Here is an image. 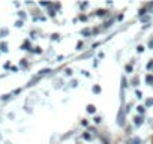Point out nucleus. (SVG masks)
<instances>
[{
    "mask_svg": "<svg viewBox=\"0 0 153 144\" xmlns=\"http://www.w3.org/2000/svg\"><path fill=\"white\" fill-rule=\"evenodd\" d=\"M117 125L120 128H125L126 126V111H125V107H120L119 108V113H117Z\"/></svg>",
    "mask_w": 153,
    "mask_h": 144,
    "instance_id": "f257e3e1",
    "label": "nucleus"
},
{
    "mask_svg": "<svg viewBox=\"0 0 153 144\" xmlns=\"http://www.w3.org/2000/svg\"><path fill=\"white\" fill-rule=\"evenodd\" d=\"M143 123H144V116H135V117H134V125H135L137 128L143 126Z\"/></svg>",
    "mask_w": 153,
    "mask_h": 144,
    "instance_id": "f03ea898",
    "label": "nucleus"
},
{
    "mask_svg": "<svg viewBox=\"0 0 153 144\" xmlns=\"http://www.w3.org/2000/svg\"><path fill=\"white\" fill-rule=\"evenodd\" d=\"M81 35H83L84 38H90V36L93 35V32H92L90 29H83V30H81Z\"/></svg>",
    "mask_w": 153,
    "mask_h": 144,
    "instance_id": "7ed1b4c3",
    "label": "nucleus"
},
{
    "mask_svg": "<svg viewBox=\"0 0 153 144\" xmlns=\"http://www.w3.org/2000/svg\"><path fill=\"white\" fill-rule=\"evenodd\" d=\"M86 110H87L89 114H95V113H96V107H95L93 104H89V105L86 107Z\"/></svg>",
    "mask_w": 153,
    "mask_h": 144,
    "instance_id": "20e7f679",
    "label": "nucleus"
},
{
    "mask_svg": "<svg viewBox=\"0 0 153 144\" xmlns=\"http://www.w3.org/2000/svg\"><path fill=\"white\" fill-rule=\"evenodd\" d=\"M105 15L108 17V11L107 9H98L96 11V17H105Z\"/></svg>",
    "mask_w": 153,
    "mask_h": 144,
    "instance_id": "39448f33",
    "label": "nucleus"
},
{
    "mask_svg": "<svg viewBox=\"0 0 153 144\" xmlns=\"http://www.w3.org/2000/svg\"><path fill=\"white\" fill-rule=\"evenodd\" d=\"M128 144H141V138H138V137H132V138L129 140Z\"/></svg>",
    "mask_w": 153,
    "mask_h": 144,
    "instance_id": "423d86ee",
    "label": "nucleus"
},
{
    "mask_svg": "<svg viewBox=\"0 0 153 144\" xmlns=\"http://www.w3.org/2000/svg\"><path fill=\"white\" fill-rule=\"evenodd\" d=\"M137 111H138V116H144L146 107H144V105H138V107H137Z\"/></svg>",
    "mask_w": 153,
    "mask_h": 144,
    "instance_id": "0eeeda50",
    "label": "nucleus"
},
{
    "mask_svg": "<svg viewBox=\"0 0 153 144\" xmlns=\"http://www.w3.org/2000/svg\"><path fill=\"white\" fill-rule=\"evenodd\" d=\"M125 72H126V74H131V72H134V66H132V63H128V65L125 66Z\"/></svg>",
    "mask_w": 153,
    "mask_h": 144,
    "instance_id": "6e6552de",
    "label": "nucleus"
},
{
    "mask_svg": "<svg viewBox=\"0 0 153 144\" xmlns=\"http://www.w3.org/2000/svg\"><path fill=\"white\" fill-rule=\"evenodd\" d=\"M114 21H116V18H110V20L104 24V29H110V27L113 26V23H114Z\"/></svg>",
    "mask_w": 153,
    "mask_h": 144,
    "instance_id": "1a4fd4ad",
    "label": "nucleus"
},
{
    "mask_svg": "<svg viewBox=\"0 0 153 144\" xmlns=\"http://www.w3.org/2000/svg\"><path fill=\"white\" fill-rule=\"evenodd\" d=\"M138 83H140V78L138 77H134V78H131V81H129V84H132V86H138Z\"/></svg>",
    "mask_w": 153,
    "mask_h": 144,
    "instance_id": "9d476101",
    "label": "nucleus"
},
{
    "mask_svg": "<svg viewBox=\"0 0 153 144\" xmlns=\"http://www.w3.org/2000/svg\"><path fill=\"white\" fill-rule=\"evenodd\" d=\"M83 48H84V42H83V41H78V42H76V48H75V50H76V51H81Z\"/></svg>",
    "mask_w": 153,
    "mask_h": 144,
    "instance_id": "9b49d317",
    "label": "nucleus"
},
{
    "mask_svg": "<svg viewBox=\"0 0 153 144\" xmlns=\"http://www.w3.org/2000/svg\"><path fill=\"white\" fill-rule=\"evenodd\" d=\"M48 72H51V69H48V68H47V69H42V71H39V74H38V77L41 78L42 75H47Z\"/></svg>",
    "mask_w": 153,
    "mask_h": 144,
    "instance_id": "f8f14e48",
    "label": "nucleus"
},
{
    "mask_svg": "<svg viewBox=\"0 0 153 144\" xmlns=\"http://www.w3.org/2000/svg\"><path fill=\"white\" fill-rule=\"evenodd\" d=\"M153 105V98H149V99H146V102H144V107L146 108H149V107H152Z\"/></svg>",
    "mask_w": 153,
    "mask_h": 144,
    "instance_id": "ddd939ff",
    "label": "nucleus"
},
{
    "mask_svg": "<svg viewBox=\"0 0 153 144\" xmlns=\"http://www.w3.org/2000/svg\"><path fill=\"white\" fill-rule=\"evenodd\" d=\"M83 140H86V141H90V140H92V135H90V132H83Z\"/></svg>",
    "mask_w": 153,
    "mask_h": 144,
    "instance_id": "4468645a",
    "label": "nucleus"
},
{
    "mask_svg": "<svg viewBox=\"0 0 153 144\" xmlns=\"http://www.w3.org/2000/svg\"><path fill=\"white\" fill-rule=\"evenodd\" d=\"M141 23H147V24H150V15H144V17H141Z\"/></svg>",
    "mask_w": 153,
    "mask_h": 144,
    "instance_id": "2eb2a0df",
    "label": "nucleus"
},
{
    "mask_svg": "<svg viewBox=\"0 0 153 144\" xmlns=\"http://www.w3.org/2000/svg\"><path fill=\"white\" fill-rule=\"evenodd\" d=\"M92 90H93V93H101V90H102V89H101V86H98V84H95Z\"/></svg>",
    "mask_w": 153,
    "mask_h": 144,
    "instance_id": "dca6fc26",
    "label": "nucleus"
},
{
    "mask_svg": "<svg viewBox=\"0 0 153 144\" xmlns=\"http://www.w3.org/2000/svg\"><path fill=\"white\" fill-rule=\"evenodd\" d=\"M0 50H2V51H8V44L6 42H2V44H0Z\"/></svg>",
    "mask_w": 153,
    "mask_h": 144,
    "instance_id": "f3484780",
    "label": "nucleus"
},
{
    "mask_svg": "<svg viewBox=\"0 0 153 144\" xmlns=\"http://www.w3.org/2000/svg\"><path fill=\"white\" fill-rule=\"evenodd\" d=\"M146 83L147 84H153V75H147L146 77Z\"/></svg>",
    "mask_w": 153,
    "mask_h": 144,
    "instance_id": "a211bd4d",
    "label": "nucleus"
},
{
    "mask_svg": "<svg viewBox=\"0 0 153 144\" xmlns=\"http://www.w3.org/2000/svg\"><path fill=\"white\" fill-rule=\"evenodd\" d=\"M146 51V47L144 45H138L137 47V53H144Z\"/></svg>",
    "mask_w": 153,
    "mask_h": 144,
    "instance_id": "6ab92c4d",
    "label": "nucleus"
},
{
    "mask_svg": "<svg viewBox=\"0 0 153 144\" xmlns=\"http://www.w3.org/2000/svg\"><path fill=\"white\" fill-rule=\"evenodd\" d=\"M93 122H95V123H96V125H99V123H101V122H102V119H101V117H99V116H96V117H95V119H93Z\"/></svg>",
    "mask_w": 153,
    "mask_h": 144,
    "instance_id": "aec40b11",
    "label": "nucleus"
},
{
    "mask_svg": "<svg viewBox=\"0 0 153 144\" xmlns=\"http://www.w3.org/2000/svg\"><path fill=\"white\" fill-rule=\"evenodd\" d=\"M81 126H84V128H87V126H89V120H86V119H83V120H81Z\"/></svg>",
    "mask_w": 153,
    "mask_h": 144,
    "instance_id": "412c9836",
    "label": "nucleus"
},
{
    "mask_svg": "<svg viewBox=\"0 0 153 144\" xmlns=\"http://www.w3.org/2000/svg\"><path fill=\"white\" fill-rule=\"evenodd\" d=\"M29 47H30V44H29V41H26V42H24V45H23L21 48H23V50H29Z\"/></svg>",
    "mask_w": 153,
    "mask_h": 144,
    "instance_id": "4be33fe9",
    "label": "nucleus"
},
{
    "mask_svg": "<svg viewBox=\"0 0 153 144\" xmlns=\"http://www.w3.org/2000/svg\"><path fill=\"white\" fill-rule=\"evenodd\" d=\"M89 132H90V134H95V135H98V131H96V128H89Z\"/></svg>",
    "mask_w": 153,
    "mask_h": 144,
    "instance_id": "5701e85b",
    "label": "nucleus"
},
{
    "mask_svg": "<svg viewBox=\"0 0 153 144\" xmlns=\"http://www.w3.org/2000/svg\"><path fill=\"white\" fill-rule=\"evenodd\" d=\"M146 68H147L149 71H150V69H153V60H150V62L147 63V66H146Z\"/></svg>",
    "mask_w": 153,
    "mask_h": 144,
    "instance_id": "b1692460",
    "label": "nucleus"
},
{
    "mask_svg": "<svg viewBox=\"0 0 153 144\" xmlns=\"http://www.w3.org/2000/svg\"><path fill=\"white\" fill-rule=\"evenodd\" d=\"M65 74H66V75H71V77H72V69H71V68H68V69L65 71Z\"/></svg>",
    "mask_w": 153,
    "mask_h": 144,
    "instance_id": "393cba45",
    "label": "nucleus"
},
{
    "mask_svg": "<svg viewBox=\"0 0 153 144\" xmlns=\"http://www.w3.org/2000/svg\"><path fill=\"white\" fill-rule=\"evenodd\" d=\"M135 95H137V98H138V99H141V98H143V93H141L140 90H135Z\"/></svg>",
    "mask_w": 153,
    "mask_h": 144,
    "instance_id": "a878e982",
    "label": "nucleus"
},
{
    "mask_svg": "<svg viewBox=\"0 0 153 144\" xmlns=\"http://www.w3.org/2000/svg\"><path fill=\"white\" fill-rule=\"evenodd\" d=\"M71 86H72V87H76V86H78V81H76V80H72V81H71Z\"/></svg>",
    "mask_w": 153,
    "mask_h": 144,
    "instance_id": "bb28decb",
    "label": "nucleus"
},
{
    "mask_svg": "<svg viewBox=\"0 0 153 144\" xmlns=\"http://www.w3.org/2000/svg\"><path fill=\"white\" fill-rule=\"evenodd\" d=\"M81 74H84V77H90V74H89V71H81Z\"/></svg>",
    "mask_w": 153,
    "mask_h": 144,
    "instance_id": "cd10ccee",
    "label": "nucleus"
},
{
    "mask_svg": "<svg viewBox=\"0 0 153 144\" xmlns=\"http://www.w3.org/2000/svg\"><path fill=\"white\" fill-rule=\"evenodd\" d=\"M80 6H81V9H86V8L89 6V3H87V2H84V3H81Z\"/></svg>",
    "mask_w": 153,
    "mask_h": 144,
    "instance_id": "c85d7f7f",
    "label": "nucleus"
},
{
    "mask_svg": "<svg viewBox=\"0 0 153 144\" xmlns=\"http://www.w3.org/2000/svg\"><path fill=\"white\" fill-rule=\"evenodd\" d=\"M116 20H117V21H122V20H123V14H119V15L116 17Z\"/></svg>",
    "mask_w": 153,
    "mask_h": 144,
    "instance_id": "c756f323",
    "label": "nucleus"
},
{
    "mask_svg": "<svg viewBox=\"0 0 153 144\" xmlns=\"http://www.w3.org/2000/svg\"><path fill=\"white\" fill-rule=\"evenodd\" d=\"M35 53H38V54H41V53H42V50H41V47H36V50H35Z\"/></svg>",
    "mask_w": 153,
    "mask_h": 144,
    "instance_id": "7c9ffc66",
    "label": "nucleus"
},
{
    "mask_svg": "<svg viewBox=\"0 0 153 144\" xmlns=\"http://www.w3.org/2000/svg\"><path fill=\"white\" fill-rule=\"evenodd\" d=\"M149 48H153V38L149 41Z\"/></svg>",
    "mask_w": 153,
    "mask_h": 144,
    "instance_id": "2f4dec72",
    "label": "nucleus"
},
{
    "mask_svg": "<svg viewBox=\"0 0 153 144\" xmlns=\"http://www.w3.org/2000/svg\"><path fill=\"white\" fill-rule=\"evenodd\" d=\"M80 20H81V21H86L87 17H86V15H80Z\"/></svg>",
    "mask_w": 153,
    "mask_h": 144,
    "instance_id": "473e14b6",
    "label": "nucleus"
},
{
    "mask_svg": "<svg viewBox=\"0 0 153 144\" xmlns=\"http://www.w3.org/2000/svg\"><path fill=\"white\" fill-rule=\"evenodd\" d=\"M15 26H17V27H21V26H23V21H17V24H15Z\"/></svg>",
    "mask_w": 153,
    "mask_h": 144,
    "instance_id": "72a5a7b5",
    "label": "nucleus"
},
{
    "mask_svg": "<svg viewBox=\"0 0 153 144\" xmlns=\"http://www.w3.org/2000/svg\"><path fill=\"white\" fill-rule=\"evenodd\" d=\"M53 39H54V41H56V39H59V35H57V33H54V35H53Z\"/></svg>",
    "mask_w": 153,
    "mask_h": 144,
    "instance_id": "f704fd0d",
    "label": "nucleus"
},
{
    "mask_svg": "<svg viewBox=\"0 0 153 144\" xmlns=\"http://www.w3.org/2000/svg\"><path fill=\"white\" fill-rule=\"evenodd\" d=\"M96 47H99V42H96V44H93V45H92V48H93V50H95Z\"/></svg>",
    "mask_w": 153,
    "mask_h": 144,
    "instance_id": "c9c22d12",
    "label": "nucleus"
}]
</instances>
